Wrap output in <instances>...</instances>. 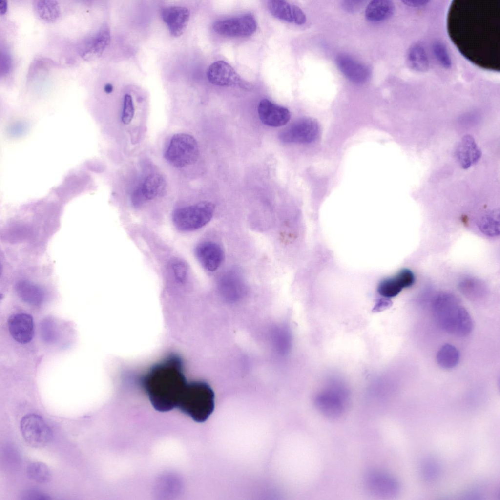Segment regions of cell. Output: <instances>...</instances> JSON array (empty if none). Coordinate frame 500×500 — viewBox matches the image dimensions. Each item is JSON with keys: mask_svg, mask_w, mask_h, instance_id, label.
I'll list each match as a JSON object with an SVG mask.
<instances>
[{"mask_svg": "<svg viewBox=\"0 0 500 500\" xmlns=\"http://www.w3.org/2000/svg\"><path fill=\"white\" fill-rule=\"evenodd\" d=\"M402 2L404 4H405L406 5H407L408 6L411 7H414V8H419V7H422L426 5L427 4H428V3L429 2V0H402Z\"/></svg>", "mask_w": 500, "mask_h": 500, "instance_id": "d6a6232c", "label": "cell"}, {"mask_svg": "<svg viewBox=\"0 0 500 500\" xmlns=\"http://www.w3.org/2000/svg\"><path fill=\"white\" fill-rule=\"evenodd\" d=\"M458 351L452 345H443L437 353L438 363L444 368H451L458 364L459 360Z\"/></svg>", "mask_w": 500, "mask_h": 500, "instance_id": "484cf974", "label": "cell"}, {"mask_svg": "<svg viewBox=\"0 0 500 500\" xmlns=\"http://www.w3.org/2000/svg\"><path fill=\"white\" fill-rule=\"evenodd\" d=\"M456 156L461 167L466 169L479 161L481 157V152L473 138L466 135L458 144L457 147Z\"/></svg>", "mask_w": 500, "mask_h": 500, "instance_id": "7402d4cb", "label": "cell"}, {"mask_svg": "<svg viewBox=\"0 0 500 500\" xmlns=\"http://www.w3.org/2000/svg\"><path fill=\"white\" fill-rule=\"evenodd\" d=\"M315 403L317 410L328 418H335L343 415L348 407L347 393L340 389L325 390L316 397Z\"/></svg>", "mask_w": 500, "mask_h": 500, "instance_id": "8fae6325", "label": "cell"}, {"mask_svg": "<svg viewBox=\"0 0 500 500\" xmlns=\"http://www.w3.org/2000/svg\"><path fill=\"white\" fill-rule=\"evenodd\" d=\"M20 429L25 441L35 448L47 445L53 438V433L44 419L39 415L29 414L20 422Z\"/></svg>", "mask_w": 500, "mask_h": 500, "instance_id": "ba28073f", "label": "cell"}, {"mask_svg": "<svg viewBox=\"0 0 500 500\" xmlns=\"http://www.w3.org/2000/svg\"><path fill=\"white\" fill-rule=\"evenodd\" d=\"M433 312L437 321L446 331L459 336H465L471 332V317L453 296H438L433 304Z\"/></svg>", "mask_w": 500, "mask_h": 500, "instance_id": "5b68a950", "label": "cell"}, {"mask_svg": "<svg viewBox=\"0 0 500 500\" xmlns=\"http://www.w3.org/2000/svg\"><path fill=\"white\" fill-rule=\"evenodd\" d=\"M402 289L401 284L395 275L380 281L377 287V292L382 297L389 299L397 296Z\"/></svg>", "mask_w": 500, "mask_h": 500, "instance_id": "83f0119b", "label": "cell"}, {"mask_svg": "<svg viewBox=\"0 0 500 500\" xmlns=\"http://www.w3.org/2000/svg\"><path fill=\"white\" fill-rule=\"evenodd\" d=\"M214 31L217 34L229 37H247L256 30L257 22L251 14L219 20L213 25Z\"/></svg>", "mask_w": 500, "mask_h": 500, "instance_id": "4fadbf2b", "label": "cell"}, {"mask_svg": "<svg viewBox=\"0 0 500 500\" xmlns=\"http://www.w3.org/2000/svg\"><path fill=\"white\" fill-rule=\"evenodd\" d=\"M104 90L105 93L110 94L113 90V86L111 83H107L104 86Z\"/></svg>", "mask_w": 500, "mask_h": 500, "instance_id": "e575fe53", "label": "cell"}, {"mask_svg": "<svg viewBox=\"0 0 500 500\" xmlns=\"http://www.w3.org/2000/svg\"><path fill=\"white\" fill-rule=\"evenodd\" d=\"M34 8L38 16L42 20L52 22L57 19L60 14L58 3L54 0H38Z\"/></svg>", "mask_w": 500, "mask_h": 500, "instance_id": "d4e9b609", "label": "cell"}, {"mask_svg": "<svg viewBox=\"0 0 500 500\" xmlns=\"http://www.w3.org/2000/svg\"><path fill=\"white\" fill-rule=\"evenodd\" d=\"M319 126L317 122L310 118L299 119L283 130L280 140L286 143H310L317 138Z\"/></svg>", "mask_w": 500, "mask_h": 500, "instance_id": "30bf717a", "label": "cell"}, {"mask_svg": "<svg viewBox=\"0 0 500 500\" xmlns=\"http://www.w3.org/2000/svg\"><path fill=\"white\" fill-rule=\"evenodd\" d=\"M183 369L180 358L172 355L154 365L145 376V389L157 411L176 408L188 383Z\"/></svg>", "mask_w": 500, "mask_h": 500, "instance_id": "7a4b0ae2", "label": "cell"}, {"mask_svg": "<svg viewBox=\"0 0 500 500\" xmlns=\"http://www.w3.org/2000/svg\"><path fill=\"white\" fill-rule=\"evenodd\" d=\"M432 47L434 56L440 65L445 69H450L452 67V60L445 44L440 40H436Z\"/></svg>", "mask_w": 500, "mask_h": 500, "instance_id": "f546056e", "label": "cell"}, {"mask_svg": "<svg viewBox=\"0 0 500 500\" xmlns=\"http://www.w3.org/2000/svg\"><path fill=\"white\" fill-rule=\"evenodd\" d=\"M214 393L202 381L188 383L176 408L197 422L205 421L214 409Z\"/></svg>", "mask_w": 500, "mask_h": 500, "instance_id": "277c9868", "label": "cell"}, {"mask_svg": "<svg viewBox=\"0 0 500 500\" xmlns=\"http://www.w3.org/2000/svg\"><path fill=\"white\" fill-rule=\"evenodd\" d=\"M499 213L494 212L483 217L480 222V228L484 233L489 236L499 235L500 231Z\"/></svg>", "mask_w": 500, "mask_h": 500, "instance_id": "f1b7e54d", "label": "cell"}, {"mask_svg": "<svg viewBox=\"0 0 500 500\" xmlns=\"http://www.w3.org/2000/svg\"><path fill=\"white\" fill-rule=\"evenodd\" d=\"M134 105L131 95L126 93L124 96L123 106L121 116L122 122L125 125L130 123L134 115Z\"/></svg>", "mask_w": 500, "mask_h": 500, "instance_id": "4dcf8cb0", "label": "cell"}, {"mask_svg": "<svg viewBox=\"0 0 500 500\" xmlns=\"http://www.w3.org/2000/svg\"><path fill=\"white\" fill-rule=\"evenodd\" d=\"M214 211L212 203L202 201L173 208L168 218L177 233L188 236L205 227L212 218Z\"/></svg>", "mask_w": 500, "mask_h": 500, "instance_id": "3957f363", "label": "cell"}, {"mask_svg": "<svg viewBox=\"0 0 500 500\" xmlns=\"http://www.w3.org/2000/svg\"><path fill=\"white\" fill-rule=\"evenodd\" d=\"M407 61L409 66L417 72H426L430 67L425 49L419 42L414 43L409 47L407 53Z\"/></svg>", "mask_w": 500, "mask_h": 500, "instance_id": "cb8c5ba5", "label": "cell"}, {"mask_svg": "<svg viewBox=\"0 0 500 500\" xmlns=\"http://www.w3.org/2000/svg\"><path fill=\"white\" fill-rule=\"evenodd\" d=\"M26 473L30 479L40 483L48 482L51 477L49 468L41 462H34L29 464L27 467Z\"/></svg>", "mask_w": 500, "mask_h": 500, "instance_id": "4316f807", "label": "cell"}, {"mask_svg": "<svg viewBox=\"0 0 500 500\" xmlns=\"http://www.w3.org/2000/svg\"><path fill=\"white\" fill-rule=\"evenodd\" d=\"M199 155V146L196 139L186 133L174 134L164 153L166 160L172 166L178 168L195 163Z\"/></svg>", "mask_w": 500, "mask_h": 500, "instance_id": "8992f818", "label": "cell"}, {"mask_svg": "<svg viewBox=\"0 0 500 500\" xmlns=\"http://www.w3.org/2000/svg\"><path fill=\"white\" fill-rule=\"evenodd\" d=\"M336 63L341 71L354 83H364L370 78L371 72L369 68L348 55L341 54L337 56Z\"/></svg>", "mask_w": 500, "mask_h": 500, "instance_id": "ffe728a7", "label": "cell"}, {"mask_svg": "<svg viewBox=\"0 0 500 500\" xmlns=\"http://www.w3.org/2000/svg\"><path fill=\"white\" fill-rule=\"evenodd\" d=\"M221 293L228 297L236 298L246 289L245 283L239 271L230 270L224 273L217 282Z\"/></svg>", "mask_w": 500, "mask_h": 500, "instance_id": "44dd1931", "label": "cell"}, {"mask_svg": "<svg viewBox=\"0 0 500 500\" xmlns=\"http://www.w3.org/2000/svg\"><path fill=\"white\" fill-rule=\"evenodd\" d=\"M193 255L203 269L208 272L216 271L222 263L224 252L217 243L203 240L196 243L193 248Z\"/></svg>", "mask_w": 500, "mask_h": 500, "instance_id": "5bb4252c", "label": "cell"}, {"mask_svg": "<svg viewBox=\"0 0 500 500\" xmlns=\"http://www.w3.org/2000/svg\"><path fill=\"white\" fill-rule=\"evenodd\" d=\"M207 77L212 84L220 86H232L251 91L253 85L242 78L228 63L218 61L209 66Z\"/></svg>", "mask_w": 500, "mask_h": 500, "instance_id": "9c48e42d", "label": "cell"}, {"mask_svg": "<svg viewBox=\"0 0 500 500\" xmlns=\"http://www.w3.org/2000/svg\"><path fill=\"white\" fill-rule=\"evenodd\" d=\"M395 8L394 4L391 0H373L368 4L365 16L369 21H382L393 15Z\"/></svg>", "mask_w": 500, "mask_h": 500, "instance_id": "603a6c76", "label": "cell"}, {"mask_svg": "<svg viewBox=\"0 0 500 500\" xmlns=\"http://www.w3.org/2000/svg\"><path fill=\"white\" fill-rule=\"evenodd\" d=\"M259 117L265 125L278 127L285 125L291 118L289 110L277 105L267 99H262L258 106Z\"/></svg>", "mask_w": 500, "mask_h": 500, "instance_id": "2e32d148", "label": "cell"}, {"mask_svg": "<svg viewBox=\"0 0 500 500\" xmlns=\"http://www.w3.org/2000/svg\"><path fill=\"white\" fill-rule=\"evenodd\" d=\"M8 327L12 337L20 343H27L33 337L34 322L29 314L20 313L11 315L8 321Z\"/></svg>", "mask_w": 500, "mask_h": 500, "instance_id": "e0dca14e", "label": "cell"}, {"mask_svg": "<svg viewBox=\"0 0 500 500\" xmlns=\"http://www.w3.org/2000/svg\"><path fill=\"white\" fill-rule=\"evenodd\" d=\"M396 276L403 288L411 287L415 281L413 272L408 269H402L396 275Z\"/></svg>", "mask_w": 500, "mask_h": 500, "instance_id": "1f68e13d", "label": "cell"}, {"mask_svg": "<svg viewBox=\"0 0 500 500\" xmlns=\"http://www.w3.org/2000/svg\"><path fill=\"white\" fill-rule=\"evenodd\" d=\"M166 182L162 176L153 174L147 176L140 188L133 191L130 197V205L137 217L142 222L146 204L163 196Z\"/></svg>", "mask_w": 500, "mask_h": 500, "instance_id": "52a82bcc", "label": "cell"}, {"mask_svg": "<svg viewBox=\"0 0 500 500\" xmlns=\"http://www.w3.org/2000/svg\"><path fill=\"white\" fill-rule=\"evenodd\" d=\"M365 483L370 491L380 496L402 497L398 481L389 472L379 470L370 471L366 475Z\"/></svg>", "mask_w": 500, "mask_h": 500, "instance_id": "7c38bea8", "label": "cell"}, {"mask_svg": "<svg viewBox=\"0 0 500 500\" xmlns=\"http://www.w3.org/2000/svg\"><path fill=\"white\" fill-rule=\"evenodd\" d=\"M7 10V3L5 0H0V13L4 14Z\"/></svg>", "mask_w": 500, "mask_h": 500, "instance_id": "836d02e7", "label": "cell"}, {"mask_svg": "<svg viewBox=\"0 0 500 500\" xmlns=\"http://www.w3.org/2000/svg\"><path fill=\"white\" fill-rule=\"evenodd\" d=\"M268 8L275 17L290 23L302 25L306 21L304 12L298 6L282 0H270Z\"/></svg>", "mask_w": 500, "mask_h": 500, "instance_id": "ac0fdd59", "label": "cell"}, {"mask_svg": "<svg viewBox=\"0 0 500 500\" xmlns=\"http://www.w3.org/2000/svg\"><path fill=\"white\" fill-rule=\"evenodd\" d=\"M161 16L170 34L178 37L183 33L188 26L190 12L185 7L167 6L162 9Z\"/></svg>", "mask_w": 500, "mask_h": 500, "instance_id": "9a60e30c", "label": "cell"}, {"mask_svg": "<svg viewBox=\"0 0 500 500\" xmlns=\"http://www.w3.org/2000/svg\"><path fill=\"white\" fill-rule=\"evenodd\" d=\"M110 40V30L107 26H103L93 36L82 43L79 48L80 54L86 60L98 57L108 45Z\"/></svg>", "mask_w": 500, "mask_h": 500, "instance_id": "d6986e66", "label": "cell"}, {"mask_svg": "<svg viewBox=\"0 0 500 500\" xmlns=\"http://www.w3.org/2000/svg\"><path fill=\"white\" fill-rule=\"evenodd\" d=\"M499 4L496 1L454 0L448 15L449 35L467 59L499 70Z\"/></svg>", "mask_w": 500, "mask_h": 500, "instance_id": "6da1fadb", "label": "cell"}]
</instances>
